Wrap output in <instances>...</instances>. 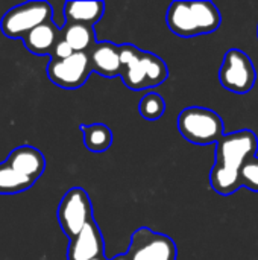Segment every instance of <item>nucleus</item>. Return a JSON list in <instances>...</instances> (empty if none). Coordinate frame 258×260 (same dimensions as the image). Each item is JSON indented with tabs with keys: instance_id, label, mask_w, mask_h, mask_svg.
I'll return each mask as SVG.
<instances>
[{
	"instance_id": "nucleus-1",
	"label": "nucleus",
	"mask_w": 258,
	"mask_h": 260,
	"mask_svg": "<svg viewBox=\"0 0 258 260\" xmlns=\"http://www.w3.org/2000/svg\"><path fill=\"white\" fill-rule=\"evenodd\" d=\"M258 151L257 134L251 129H240L224 134L216 143V163L210 172V184L214 192L230 197L242 187L240 169L245 161L255 157Z\"/></svg>"
},
{
	"instance_id": "nucleus-2",
	"label": "nucleus",
	"mask_w": 258,
	"mask_h": 260,
	"mask_svg": "<svg viewBox=\"0 0 258 260\" xmlns=\"http://www.w3.org/2000/svg\"><path fill=\"white\" fill-rule=\"evenodd\" d=\"M167 27L181 38L211 34L220 27L222 15L211 2H172L166 14Z\"/></svg>"
},
{
	"instance_id": "nucleus-3",
	"label": "nucleus",
	"mask_w": 258,
	"mask_h": 260,
	"mask_svg": "<svg viewBox=\"0 0 258 260\" xmlns=\"http://www.w3.org/2000/svg\"><path fill=\"white\" fill-rule=\"evenodd\" d=\"M181 136L195 145L217 143L225 134L222 117L205 107H187L178 116Z\"/></svg>"
},
{
	"instance_id": "nucleus-4",
	"label": "nucleus",
	"mask_w": 258,
	"mask_h": 260,
	"mask_svg": "<svg viewBox=\"0 0 258 260\" xmlns=\"http://www.w3.org/2000/svg\"><path fill=\"white\" fill-rule=\"evenodd\" d=\"M53 17V8L49 2L44 0H35V2H26L18 6L11 8L0 21L2 32L11 38H24L32 29L36 26L52 20Z\"/></svg>"
},
{
	"instance_id": "nucleus-5",
	"label": "nucleus",
	"mask_w": 258,
	"mask_h": 260,
	"mask_svg": "<svg viewBox=\"0 0 258 260\" xmlns=\"http://www.w3.org/2000/svg\"><path fill=\"white\" fill-rule=\"evenodd\" d=\"M220 85L236 94L251 91L257 81V70L252 59L240 49H230L219 69Z\"/></svg>"
},
{
	"instance_id": "nucleus-6",
	"label": "nucleus",
	"mask_w": 258,
	"mask_h": 260,
	"mask_svg": "<svg viewBox=\"0 0 258 260\" xmlns=\"http://www.w3.org/2000/svg\"><path fill=\"white\" fill-rule=\"evenodd\" d=\"M93 219V204L88 193L82 187L70 189L58 206V222L64 235L73 239Z\"/></svg>"
},
{
	"instance_id": "nucleus-7",
	"label": "nucleus",
	"mask_w": 258,
	"mask_h": 260,
	"mask_svg": "<svg viewBox=\"0 0 258 260\" xmlns=\"http://www.w3.org/2000/svg\"><path fill=\"white\" fill-rule=\"evenodd\" d=\"M126 256L129 260H176L178 250L172 238L141 227L132 233Z\"/></svg>"
},
{
	"instance_id": "nucleus-8",
	"label": "nucleus",
	"mask_w": 258,
	"mask_h": 260,
	"mask_svg": "<svg viewBox=\"0 0 258 260\" xmlns=\"http://www.w3.org/2000/svg\"><path fill=\"white\" fill-rule=\"evenodd\" d=\"M46 73L49 79L65 90H75L82 87L93 73L88 53H73L65 59H50Z\"/></svg>"
},
{
	"instance_id": "nucleus-9",
	"label": "nucleus",
	"mask_w": 258,
	"mask_h": 260,
	"mask_svg": "<svg viewBox=\"0 0 258 260\" xmlns=\"http://www.w3.org/2000/svg\"><path fill=\"white\" fill-rule=\"evenodd\" d=\"M119 56L122 62L120 78L123 84L135 91L151 88L148 76V52L140 50L134 44L119 46Z\"/></svg>"
},
{
	"instance_id": "nucleus-10",
	"label": "nucleus",
	"mask_w": 258,
	"mask_h": 260,
	"mask_svg": "<svg viewBox=\"0 0 258 260\" xmlns=\"http://www.w3.org/2000/svg\"><path fill=\"white\" fill-rule=\"evenodd\" d=\"M105 254V241L96 221H90L73 239L67 250V260H91Z\"/></svg>"
},
{
	"instance_id": "nucleus-11",
	"label": "nucleus",
	"mask_w": 258,
	"mask_h": 260,
	"mask_svg": "<svg viewBox=\"0 0 258 260\" xmlns=\"http://www.w3.org/2000/svg\"><path fill=\"white\" fill-rule=\"evenodd\" d=\"M91 70L105 78H116L122 73L119 46L111 41H99L88 52Z\"/></svg>"
},
{
	"instance_id": "nucleus-12",
	"label": "nucleus",
	"mask_w": 258,
	"mask_h": 260,
	"mask_svg": "<svg viewBox=\"0 0 258 260\" xmlns=\"http://www.w3.org/2000/svg\"><path fill=\"white\" fill-rule=\"evenodd\" d=\"M6 163L32 181H36L46 169V158L43 152L29 145L12 149L6 158Z\"/></svg>"
},
{
	"instance_id": "nucleus-13",
	"label": "nucleus",
	"mask_w": 258,
	"mask_h": 260,
	"mask_svg": "<svg viewBox=\"0 0 258 260\" xmlns=\"http://www.w3.org/2000/svg\"><path fill=\"white\" fill-rule=\"evenodd\" d=\"M59 37L61 29L55 24L53 20H49L32 29L23 38V44L33 55H52Z\"/></svg>"
},
{
	"instance_id": "nucleus-14",
	"label": "nucleus",
	"mask_w": 258,
	"mask_h": 260,
	"mask_svg": "<svg viewBox=\"0 0 258 260\" xmlns=\"http://www.w3.org/2000/svg\"><path fill=\"white\" fill-rule=\"evenodd\" d=\"M105 14V3L96 0L87 2H65L64 17L65 23H82L94 26Z\"/></svg>"
},
{
	"instance_id": "nucleus-15",
	"label": "nucleus",
	"mask_w": 258,
	"mask_h": 260,
	"mask_svg": "<svg viewBox=\"0 0 258 260\" xmlns=\"http://www.w3.org/2000/svg\"><path fill=\"white\" fill-rule=\"evenodd\" d=\"M61 38L71 47L75 53H87L96 44L94 26L82 23H65L61 29Z\"/></svg>"
},
{
	"instance_id": "nucleus-16",
	"label": "nucleus",
	"mask_w": 258,
	"mask_h": 260,
	"mask_svg": "<svg viewBox=\"0 0 258 260\" xmlns=\"http://www.w3.org/2000/svg\"><path fill=\"white\" fill-rule=\"evenodd\" d=\"M84 145L91 152H105L113 145V131L105 123H82L81 126Z\"/></svg>"
},
{
	"instance_id": "nucleus-17",
	"label": "nucleus",
	"mask_w": 258,
	"mask_h": 260,
	"mask_svg": "<svg viewBox=\"0 0 258 260\" xmlns=\"http://www.w3.org/2000/svg\"><path fill=\"white\" fill-rule=\"evenodd\" d=\"M35 184L30 178L21 175L6 161L0 163V195H15L30 189Z\"/></svg>"
},
{
	"instance_id": "nucleus-18",
	"label": "nucleus",
	"mask_w": 258,
	"mask_h": 260,
	"mask_svg": "<svg viewBox=\"0 0 258 260\" xmlns=\"http://www.w3.org/2000/svg\"><path fill=\"white\" fill-rule=\"evenodd\" d=\"M138 111H140L141 117H144L148 120H157V119L163 117V114L166 113V102L161 94L148 93L141 98Z\"/></svg>"
},
{
	"instance_id": "nucleus-19",
	"label": "nucleus",
	"mask_w": 258,
	"mask_h": 260,
	"mask_svg": "<svg viewBox=\"0 0 258 260\" xmlns=\"http://www.w3.org/2000/svg\"><path fill=\"white\" fill-rule=\"evenodd\" d=\"M240 183L242 187H246L252 192H258V157H251L245 161L240 169Z\"/></svg>"
},
{
	"instance_id": "nucleus-20",
	"label": "nucleus",
	"mask_w": 258,
	"mask_h": 260,
	"mask_svg": "<svg viewBox=\"0 0 258 260\" xmlns=\"http://www.w3.org/2000/svg\"><path fill=\"white\" fill-rule=\"evenodd\" d=\"M73 53H75V52L71 50V47L59 37V40H58V43H56V46H55L52 55H50V59H65V58L71 56Z\"/></svg>"
},
{
	"instance_id": "nucleus-21",
	"label": "nucleus",
	"mask_w": 258,
	"mask_h": 260,
	"mask_svg": "<svg viewBox=\"0 0 258 260\" xmlns=\"http://www.w3.org/2000/svg\"><path fill=\"white\" fill-rule=\"evenodd\" d=\"M111 260H129V257H128L126 253H125V254H117V256H114Z\"/></svg>"
},
{
	"instance_id": "nucleus-22",
	"label": "nucleus",
	"mask_w": 258,
	"mask_h": 260,
	"mask_svg": "<svg viewBox=\"0 0 258 260\" xmlns=\"http://www.w3.org/2000/svg\"><path fill=\"white\" fill-rule=\"evenodd\" d=\"M91 260H108L106 257H105V254L103 256H99V257H94V259H91Z\"/></svg>"
},
{
	"instance_id": "nucleus-23",
	"label": "nucleus",
	"mask_w": 258,
	"mask_h": 260,
	"mask_svg": "<svg viewBox=\"0 0 258 260\" xmlns=\"http://www.w3.org/2000/svg\"><path fill=\"white\" fill-rule=\"evenodd\" d=\"M257 35H258V29H257Z\"/></svg>"
}]
</instances>
